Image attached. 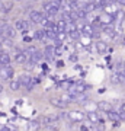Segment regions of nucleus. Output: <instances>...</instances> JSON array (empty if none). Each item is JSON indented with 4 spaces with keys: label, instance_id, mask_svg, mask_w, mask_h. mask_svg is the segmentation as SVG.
<instances>
[{
    "label": "nucleus",
    "instance_id": "37",
    "mask_svg": "<svg viewBox=\"0 0 125 131\" xmlns=\"http://www.w3.org/2000/svg\"><path fill=\"white\" fill-rule=\"evenodd\" d=\"M32 2H37V0H32Z\"/></svg>",
    "mask_w": 125,
    "mask_h": 131
},
{
    "label": "nucleus",
    "instance_id": "15",
    "mask_svg": "<svg viewBox=\"0 0 125 131\" xmlns=\"http://www.w3.org/2000/svg\"><path fill=\"white\" fill-rule=\"evenodd\" d=\"M95 48H96L97 52H100V54H105V52L108 51V45L105 41H97L95 42Z\"/></svg>",
    "mask_w": 125,
    "mask_h": 131
},
{
    "label": "nucleus",
    "instance_id": "10",
    "mask_svg": "<svg viewBox=\"0 0 125 131\" xmlns=\"http://www.w3.org/2000/svg\"><path fill=\"white\" fill-rule=\"evenodd\" d=\"M84 117L87 118L92 124H97V122H99V119H100V115H99V112H96V111H87Z\"/></svg>",
    "mask_w": 125,
    "mask_h": 131
},
{
    "label": "nucleus",
    "instance_id": "5",
    "mask_svg": "<svg viewBox=\"0 0 125 131\" xmlns=\"http://www.w3.org/2000/svg\"><path fill=\"white\" fill-rule=\"evenodd\" d=\"M65 117H69V119L73 122H82L84 119V114L82 111H70L65 114Z\"/></svg>",
    "mask_w": 125,
    "mask_h": 131
},
{
    "label": "nucleus",
    "instance_id": "6",
    "mask_svg": "<svg viewBox=\"0 0 125 131\" xmlns=\"http://www.w3.org/2000/svg\"><path fill=\"white\" fill-rule=\"evenodd\" d=\"M2 31H3V37H6V38L13 39V38L16 37V29H15V26H12V25H3V26H2Z\"/></svg>",
    "mask_w": 125,
    "mask_h": 131
},
{
    "label": "nucleus",
    "instance_id": "12",
    "mask_svg": "<svg viewBox=\"0 0 125 131\" xmlns=\"http://www.w3.org/2000/svg\"><path fill=\"white\" fill-rule=\"evenodd\" d=\"M74 96V102H79V103H86L89 101V96L84 92H80V93H73Z\"/></svg>",
    "mask_w": 125,
    "mask_h": 131
},
{
    "label": "nucleus",
    "instance_id": "32",
    "mask_svg": "<svg viewBox=\"0 0 125 131\" xmlns=\"http://www.w3.org/2000/svg\"><path fill=\"white\" fill-rule=\"evenodd\" d=\"M64 66V61H57V67H63Z\"/></svg>",
    "mask_w": 125,
    "mask_h": 131
},
{
    "label": "nucleus",
    "instance_id": "14",
    "mask_svg": "<svg viewBox=\"0 0 125 131\" xmlns=\"http://www.w3.org/2000/svg\"><path fill=\"white\" fill-rule=\"evenodd\" d=\"M6 64H10V56L9 52L0 50V66H6Z\"/></svg>",
    "mask_w": 125,
    "mask_h": 131
},
{
    "label": "nucleus",
    "instance_id": "11",
    "mask_svg": "<svg viewBox=\"0 0 125 131\" xmlns=\"http://www.w3.org/2000/svg\"><path fill=\"white\" fill-rule=\"evenodd\" d=\"M106 117L111 119V121L113 122H119L121 121V118H119V114H118V111H113V109H108L106 111Z\"/></svg>",
    "mask_w": 125,
    "mask_h": 131
},
{
    "label": "nucleus",
    "instance_id": "19",
    "mask_svg": "<svg viewBox=\"0 0 125 131\" xmlns=\"http://www.w3.org/2000/svg\"><path fill=\"white\" fill-rule=\"evenodd\" d=\"M9 86H10V89L13 90V92H16V90H20V88H22V84H20V82H19V80H16V79L10 80Z\"/></svg>",
    "mask_w": 125,
    "mask_h": 131
},
{
    "label": "nucleus",
    "instance_id": "31",
    "mask_svg": "<svg viewBox=\"0 0 125 131\" xmlns=\"http://www.w3.org/2000/svg\"><path fill=\"white\" fill-rule=\"evenodd\" d=\"M116 3L121 6H125V0H116Z\"/></svg>",
    "mask_w": 125,
    "mask_h": 131
},
{
    "label": "nucleus",
    "instance_id": "2",
    "mask_svg": "<svg viewBox=\"0 0 125 131\" xmlns=\"http://www.w3.org/2000/svg\"><path fill=\"white\" fill-rule=\"evenodd\" d=\"M90 86L83 82H74V83L70 84L69 88V92L70 93H80V92H86V89H89Z\"/></svg>",
    "mask_w": 125,
    "mask_h": 131
},
{
    "label": "nucleus",
    "instance_id": "13",
    "mask_svg": "<svg viewBox=\"0 0 125 131\" xmlns=\"http://www.w3.org/2000/svg\"><path fill=\"white\" fill-rule=\"evenodd\" d=\"M54 56H55V52H54V47H52V45H47L45 50H44V57H45L48 61H51L52 58H54Z\"/></svg>",
    "mask_w": 125,
    "mask_h": 131
},
{
    "label": "nucleus",
    "instance_id": "3",
    "mask_svg": "<svg viewBox=\"0 0 125 131\" xmlns=\"http://www.w3.org/2000/svg\"><path fill=\"white\" fill-rule=\"evenodd\" d=\"M18 80L20 82V84H22L26 90H32V88H33V79H32V76H31V74H20Z\"/></svg>",
    "mask_w": 125,
    "mask_h": 131
},
{
    "label": "nucleus",
    "instance_id": "38",
    "mask_svg": "<svg viewBox=\"0 0 125 131\" xmlns=\"http://www.w3.org/2000/svg\"><path fill=\"white\" fill-rule=\"evenodd\" d=\"M124 69H125V66H124Z\"/></svg>",
    "mask_w": 125,
    "mask_h": 131
},
{
    "label": "nucleus",
    "instance_id": "1",
    "mask_svg": "<svg viewBox=\"0 0 125 131\" xmlns=\"http://www.w3.org/2000/svg\"><path fill=\"white\" fill-rule=\"evenodd\" d=\"M60 6L61 5L58 2H55V0H48V2H45V3L42 5V7H44V12H45L47 15L54 16V15H57L60 12Z\"/></svg>",
    "mask_w": 125,
    "mask_h": 131
},
{
    "label": "nucleus",
    "instance_id": "4",
    "mask_svg": "<svg viewBox=\"0 0 125 131\" xmlns=\"http://www.w3.org/2000/svg\"><path fill=\"white\" fill-rule=\"evenodd\" d=\"M13 69L10 67L9 64L6 66H0V79H5V80H9L10 77H13Z\"/></svg>",
    "mask_w": 125,
    "mask_h": 131
},
{
    "label": "nucleus",
    "instance_id": "21",
    "mask_svg": "<svg viewBox=\"0 0 125 131\" xmlns=\"http://www.w3.org/2000/svg\"><path fill=\"white\" fill-rule=\"evenodd\" d=\"M12 7H13V2L12 0H5L3 2V9H2V12H10Z\"/></svg>",
    "mask_w": 125,
    "mask_h": 131
},
{
    "label": "nucleus",
    "instance_id": "7",
    "mask_svg": "<svg viewBox=\"0 0 125 131\" xmlns=\"http://www.w3.org/2000/svg\"><path fill=\"white\" fill-rule=\"evenodd\" d=\"M15 29L19 31V32H22V34H26L29 31V22L28 20H16Z\"/></svg>",
    "mask_w": 125,
    "mask_h": 131
},
{
    "label": "nucleus",
    "instance_id": "9",
    "mask_svg": "<svg viewBox=\"0 0 125 131\" xmlns=\"http://www.w3.org/2000/svg\"><path fill=\"white\" fill-rule=\"evenodd\" d=\"M50 103H51L52 106L60 108V109H64V108H67V105H69L63 98H51L50 99Z\"/></svg>",
    "mask_w": 125,
    "mask_h": 131
},
{
    "label": "nucleus",
    "instance_id": "20",
    "mask_svg": "<svg viewBox=\"0 0 125 131\" xmlns=\"http://www.w3.org/2000/svg\"><path fill=\"white\" fill-rule=\"evenodd\" d=\"M116 76L119 77V82L121 83H125V69L124 67H118V70H116Z\"/></svg>",
    "mask_w": 125,
    "mask_h": 131
},
{
    "label": "nucleus",
    "instance_id": "30",
    "mask_svg": "<svg viewBox=\"0 0 125 131\" xmlns=\"http://www.w3.org/2000/svg\"><path fill=\"white\" fill-rule=\"evenodd\" d=\"M31 41H32V38L31 37H26V35L23 37V42H31Z\"/></svg>",
    "mask_w": 125,
    "mask_h": 131
},
{
    "label": "nucleus",
    "instance_id": "16",
    "mask_svg": "<svg viewBox=\"0 0 125 131\" xmlns=\"http://www.w3.org/2000/svg\"><path fill=\"white\" fill-rule=\"evenodd\" d=\"M97 108L100 109V112H106L108 109L112 108V105L109 102H106V101H100V102H97Z\"/></svg>",
    "mask_w": 125,
    "mask_h": 131
},
{
    "label": "nucleus",
    "instance_id": "22",
    "mask_svg": "<svg viewBox=\"0 0 125 131\" xmlns=\"http://www.w3.org/2000/svg\"><path fill=\"white\" fill-rule=\"evenodd\" d=\"M33 38L35 39H45V31L44 29H38V31H35V34H33Z\"/></svg>",
    "mask_w": 125,
    "mask_h": 131
},
{
    "label": "nucleus",
    "instance_id": "35",
    "mask_svg": "<svg viewBox=\"0 0 125 131\" xmlns=\"http://www.w3.org/2000/svg\"><path fill=\"white\" fill-rule=\"evenodd\" d=\"M2 92H3V86H2V84H0V93H2Z\"/></svg>",
    "mask_w": 125,
    "mask_h": 131
},
{
    "label": "nucleus",
    "instance_id": "29",
    "mask_svg": "<svg viewBox=\"0 0 125 131\" xmlns=\"http://www.w3.org/2000/svg\"><path fill=\"white\" fill-rule=\"evenodd\" d=\"M70 61L76 63V61H77V56H76V54H71V56H70Z\"/></svg>",
    "mask_w": 125,
    "mask_h": 131
},
{
    "label": "nucleus",
    "instance_id": "18",
    "mask_svg": "<svg viewBox=\"0 0 125 131\" xmlns=\"http://www.w3.org/2000/svg\"><path fill=\"white\" fill-rule=\"evenodd\" d=\"M15 61H16L18 64H23V63L26 61V54H25V51H20V52H18V54H15Z\"/></svg>",
    "mask_w": 125,
    "mask_h": 131
},
{
    "label": "nucleus",
    "instance_id": "25",
    "mask_svg": "<svg viewBox=\"0 0 125 131\" xmlns=\"http://www.w3.org/2000/svg\"><path fill=\"white\" fill-rule=\"evenodd\" d=\"M35 51H37V47H33V45H29V47L26 48V51H25V54H26V58H28V57H31Z\"/></svg>",
    "mask_w": 125,
    "mask_h": 131
},
{
    "label": "nucleus",
    "instance_id": "33",
    "mask_svg": "<svg viewBox=\"0 0 125 131\" xmlns=\"http://www.w3.org/2000/svg\"><path fill=\"white\" fill-rule=\"evenodd\" d=\"M2 9H3V0H0V12H2Z\"/></svg>",
    "mask_w": 125,
    "mask_h": 131
},
{
    "label": "nucleus",
    "instance_id": "8",
    "mask_svg": "<svg viewBox=\"0 0 125 131\" xmlns=\"http://www.w3.org/2000/svg\"><path fill=\"white\" fill-rule=\"evenodd\" d=\"M45 15L42 13V12H38V10H31V13H29V19H31V22L33 24H41V20L44 19Z\"/></svg>",
    "mask_w": 125,
    "mask_h": 131
},
{
    "label": "nucleus",
    "instance_id": "34",
    "mask_svg": "<svg viewBox=\"0 0 125 131\" xmlns=\"http://www.w3.org/2000/svg\"><path fill=\"white\" fill-rule=\"evenodd\" d=\"M55 2H58L60 5H64V2H65V0H55Z\"/></svg>",
    "mask_w": 125,
    "mask_h": 131
},
{
    "label": "nucleus",
    "instance_id": "24",
    "mask_svg": "<svg viewBox=\"0 0 125 131\" xmlns=\"http://www.w3.org/2000/svg\"><path fill=\"white\" fill-rule=\"evenodd\" d=\"M65 24H67V22H65L64 19H60V20H58V22L55 24L57 32H58V31H64V32H65Z\"/></svg>",
    "mask_w": 125,
    "mask_h": 131
},
{
    "label": "nucleus",
    "instance_id": "27",
    "mask_svg": "<svg viewBox=\"0 0 125 131\" xmlns=\"http://www.w3.org/2000/svg\"><path fill=\"white\" fill-rule=\"evenodd\" d=\"M111 82L113 84H121V82H119V77L116 76V73H113V74L111 76Z\"/></svg>",
    "mask_w": 125,
    "mask_h": 131
},
{
    "label": "nucleus",
    "instance_id": "28",
    "mask_svg": "<svg viewBox=\"0 0 125 131\" xmlns=\"http://www.w3.org/2000/svg\"><path fill=\"white\" fill-rule=\"evenodd\" d=\"M0 130H2V131H10V130H13V128H12V127H9V125H5V127H2Z\"/></svg>",
    "mask_w": 125,
    "mask_h": 131
},
{
    "label": "nucleus",
    "instance_id": "23",
    "mask_svg": "<svg viewBox=\"0 0 125 131\" xmlns=\"http://www.w3.org/2000/svg\"><path fill=\"white\" fill-rule=\"evenodd\" d=\"M39 128H41L39 121H29L28 122V130H39Z\"/></svg>",
    "mask_w": 125,
    "mask_h": 131
},
{
    "label": "nucleus",
    "instance_id": "17",
    "mask_svg": "<svg viewBox=\"0 0 125 131\" xmlns=\"http://www.w3.org/2000/svg\"><path fill=\"white\" fill-rule=\"evenodd\" d=\"M99 22H102V24H112L113 22V16L111 13H103L99 18Z\"/></svg>",
    "mask_w": 125,
    "mask_h": 131
},
{
    "label": "nucleus",
    "instance_id": "26",
    "mask_svg": "<svg viewBox=\"0 0 125 131\" xmlns=\"http://www.w3.org/2000/svg\"><path fill=\"white\" fill-rule=\"evenodd\" d=\"M69 35H70L71 38H73V39H79V38H80V32H79V29H73V31H70Z\"/></svg>",
    "mask_w": 125,
    "mask_h": 131
},
{
    "label": "nucleus",
    "instance_id": "36",
    "mask_svg": "<svg viewBox=\"0 0 125 131\" xmlns=\"http://www.w3.org/2000/svg\"><path fill=\"white\" fill-rule=\"evenodd\" d=\"M2 48H3V44H2V41H0V50H2Z\"/></svg>",
    "mask_w": 125,
    "mask_h": 131
}]
</instances>
